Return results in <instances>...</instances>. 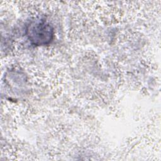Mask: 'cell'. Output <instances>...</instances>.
<instances>
[{
  "mask_svg": "<svg viewBox=\"0 0 161 161\" xmlns=\"http://www.w3.org/2000/svg\"><path fill=\"white\" fill-rule=\"evenodd\" d=\"M52 25L45 19L31 21L26 29V35L32 45L43 46L50 44L54 38Z\"/></svg>",
  "mask_w": 161,
  "mask_h": 161,
  "instance_id": "1",
  "label": "cell"
}]
</instances>
